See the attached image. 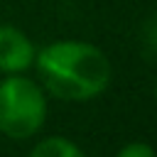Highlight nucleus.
<instances>
[{
  "mask_svg": "<svg viewBox=\"0 0 157 157\" xmlns=\"http://www.w3.org/2000/svg\"><path fill=\"white\" fill-rule=\"evenodd\" d=\"M47 120L44 88L22 74H7L0 81V132L10 140L34 137Z\"/></svg>",
  "mask_w": 157,
  "mask_h": 157,
  "instance_id": "obj_2",
  "label": "nucleus"
},
{
  "mask_svg": "<svg viewBox=\"0 0 157 157\" xmlns=\"http://www.w3.org/2000/svg\"><path fill=\"white\" fill-rule=\"evenodd\" d=\"M37 47L32 39L12 27V25H0V74H22L34 64Z\"/></svg>",
  "mask_w": 157,
  "mask_h": 157,
  "instance_id": "obj_3",
  "label": "nucleus"
},
{
  "mask_svg": "<svg viewBox=\"0 0 157 157\" xmlns=\"http://www.w3.org/2000/svg\"><path fill=\"white\" fill-rule=\"evenodd\" d=\"M155 101H157V83H155Z\"/></svg>",
  "mask_w": 157,
  "mask_h": 157,
  "instance_id": "obj_7",
  "label": "nucleus"
},
{
  "mask_svg": "<svg viewBox=\"0 0 157 157\" xmlns=\"http://www.w3.org/2000/svg\"><path fill=\"white\" fill-rule=\"evenodd\" d=\"M145 44L152 54H157V15H152L150 22L145 25Z\"/></svg>",
  "mask_w": 157,
  "mask_h": 157,
  "instance_id": "obj_6",
  "label": "nucleus"
},
{
  "mask_svg": "<svg viewBox=\"0 0 157 157\" xmlns=\"http://www.w3.org/2000/svg\"><path fill=\"white\" fill-rule=\"evenodd\" d=\"M115 157H157V152H155L152 145L137 140V142H128V145H123V147L118 150Z\"/></svg>",
  "mask_w": 157,
  "mask_h": 157,
  "instance_id": "obj_5",
  "label": "nucleus"
},
{
  "mask_svg": "<svg viewBox=\"0 0 157 157\" xmlns=\"http://www.w3.org/2000/svg\"><path fill=\"white\" fill-rule=\"evenodd\" d=\"M32 66H37L42 86L54 98L69 103H86L101 96L113 76L105 52L78 39H59L42 47Z\"/></svg>",
  "mask_w": 157,
  "mask_h": 157,
  "instance_id": "obj_1",
  "label": "nucleus"
},
{
  "mask_svg": "<svg viewBox=\"0 0 157 157\" xmlns=\"http://www.w3.org/2000/svg\"><path fill=\"white\" fill-rule=\"evenodd\" d=\"M27 157H86V152L71 142L69 137H59V135H52V137H44L39 140Z\"/></svg>",
  "mask_w": 157,
  "mask_h": 157,
  "instance_id": "obj_4",
  "label": "nucleus"
}]
</instances>
